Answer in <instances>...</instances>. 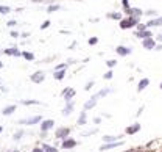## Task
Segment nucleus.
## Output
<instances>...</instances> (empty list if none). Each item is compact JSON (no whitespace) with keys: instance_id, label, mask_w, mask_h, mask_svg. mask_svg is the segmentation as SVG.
<instances>
[{"instance_id":"1","label":"nucleus","mask_w":162,"mask_h":152,"mask_svg":"<svg viewBox=\"0 0 162 152\" xmlns=\"http://www.w3.org/2000/svg\"><path fill=\"white\" fill-rule=\"evenodd\" d=\"M44 119L41 114H34V116H30V118H25V119H20L19 124L20 126H34V124H41Z\"/></svg>"},{"instance_id":"2","label":"nucleus","mask_w":162,"mask_h":152,"mask_svg":"<svg viewBox=\"0 0 162 152\" xmlns=\"http://www.w3.org/2000/svg\"><path fill=\"white\" fill-rule=\"evenodd\" d=\"M30 80H31V83H36V85L44 83V80H45V72H44V71H36V72H33L30 75Z\"/></svg>"},{"instance_id":"3","label":"nucleus","mask_w":162,"mask_h":152,"mask_svg":"<svg viewBox=\"0 0 162 152\" xmlns=\"http://www.w3.org/2000/svg\"><path fill=\"white\" fill-rule=\"evenodd\" d=\"M70 132H72L70 127H58L55 132V138L56 140H66V138H69Z\"/></svg>"},{"instance_id":"4","label":"nucleus","mask_w":162,"mask_h":152,"mask_svg":"<svg viewBox=\"0 0 162 152\" xmlns=\"http://www.w3.org/2000/svg\"><path fill=\"white\" fill-rule=\"evenodd\" d=\"M134 25H137V19L136 17H128V19H122L120 21V28H123V30H126V28H131V27H134Z\"/></svg>"},{"instance_id":"5","label":"nucleus","mask_w":162,"mask_h":152,"mask_svg":"<svg viewBox=\"0 0 162 152\" xmlns=\"http://www.w3.org/2000/svg\"><path fill=\"white\" fill-rule=\"evenodd\" d=\"M76 144H78V141L76 140H73V138H66V140H62V149H73V147H76Z\"/></svg>"},{"instance_id":"6","label":"nucleus","mask_w":162,"mask_h":152,"mask_svg":"<svg viewBox=\"0 0 162 152\" xmlns=\"http://www.w3.org/2000/svg\"><path fill=\"white\" fill-rule=\"evenodd\" d=\"M75 94H76V91H75L73 88H64V91H62V97L66 99V102H69V101L73 99Z\"/></svg>"},{"instance_id":"7","label":"nucleus","mask_w":162,"mask_h":152,"mask_svg":"<svg viewBox=\"0 0 162 152\" xmlns=\"http://www.w3.org/2000/svg\"><path fill=\"white\" fill-rule=\"evenodd\" d=\"M3 53H5V55H8V57H17V58L22 57V52L17 47H8V49L3 50Z\"/></svg>"},{"instance_id":"8","label":"nucleus","mask_w":162,"mask_h":152,"mask_svg":"<svg viewBox=\"0 0 162 152\" xmlns=\"http://www.w3.org/2000/svg\"><path fill=\"white\" fill-rule=\"evenodd\" d=\"M51 127H55V121L53 119H44L41 122V132H48Z\"/></svg>"},{"instance_id":"9","label":"nucleus","mask_w":162,"mask_h":152,"mask_svg":"<svg viewBox=\"0 0 162 152\" xmlns=\"http://www.w3.org/2000/svg\"><path fill=\"white\" fill-rule=\"evenodd\" d=\"M123 140L122 141H115V143H104V144H101L100 146V150L103 152V150H109V149H114V147H117V146H122L123 144Z\"/></svg>"},{"instance_id":"10","label":"nucleus","mask_w":162,"mask_h":152,"mask_svg":"<svg viewBox=\"0 0 162 152\" xmlns=\"http://www.w3.org/2000/svg\"><path fill=\"white\" fill-rule=\"evenodd\" d=\"M140 124L139 122H134V124H131V126H128L126 127V130H125V133H126V135H134V133H137L139 130H140Z\"/></svg>"},{"instance_id":"11","label":"nucleus","mask_w":162,"mask_h":152,"mask_svg":"<svg viewBox=\"0 0 162 152\" xmlns=\"http://www.w3.org/2000/svg\"><path fill=\"white\" fill-rule=\"evenodd\" d=\"M73 108H75V102H73V101L66 102V107L62 108V116H69L72 111H73Z\"/></svg>"},{"instance_id":"12","label":"nucleus","mask_w":162,"mask_h":152,"mask_svg":"<svg viewBox=\"0 0 162 152\" xmlns=\"http://www.w3.org/2000/svg\"><path fill=\"white\" fill-rule=\"evenodd\" d=\"M142 46H143V49L151 50V49H154V47H156V39H153V38L143 39V41H142Z\"/></svg>"},{"instance_id":"13","label":"nucleus","mask_w":162,"mask_h":152,"mask_svg":"<svg viewBox=\"0 0 162 152\" xmlns=\"http://www.w3.org/2000/svg\"><path fill=\"white\" fill-rule=\"evenodd\" d=\"M97 99H98V97H97V94H95V96H92L91 99H89V101L84 104V111H87V110H92L94 107L97 105Z\"/></svg>"},{"instance_id":"14","label":"nucleus","mask_w":162,"mask_h":152,"mask_svg":"<svg viewBox=\"0 0 162 152\" xmlns=\"http://www.w3.org/2000/svg\"><path fill=\"white\" fill-rule=\"evenodd\" d=\"M122 140V135H104L103 137V143H115Z\"/></svg>"},{"instance_id":"15","label":"nucleus","mask_w":162,"mask_h":152,"mask_svg":"<svg viewBox=\"0 0 162 152\" xmlns=\"http://www.w3.org/2000/svg\"><path fill=\"white\" fill-rule=\"evenodd\" d=\"M115 52H117V53H119V55H120V57H126V55H128V53H131L132 50H131L129 47H123V46H119V47H117V49H115Z\"/></svg>"},{"instance_id":"16","label":"nucleus","mask_w":162,"mask_h":152,"mask_svg":"<svg viewBox=\"0 0 162 152\" xmlns=\"http://www.w3.org/2000/svg\"><path fill=\"white\" fill-rule=\"evenodd\" d=\"M16 108H17L16 105H6L5 108L2 110V114H3V116H11V114L16 111Z\"/></svg>"},{"instance_id":"17","label":"nucleus","mask_w":162,"mask_h":152,"mask_svg":"<svg viewBox=\"0 0 162 152\" xmlns=\"http://www.w3.org/2000/svg\"><path fill=\"white\" fill-rule=\"evenodd\" d=\"M128 13L131 14V17H136V19H139V17L143 14V11L140 10V8H129Z\"/></svg>"},{"instance_id":"18","label":"nucleus","mask_w":162,"mask_h":152,"mask_svg":"<svg viewBox=\"0 0 162 152\" xmlns=\"http://www.w3.org/2000/svg\"><path fill=\"white\" fill-rule=\"evenodd\" d=\"M136 36L142 38V41H143V39L153 38V35H151V31H148V30H143V31H136Z\"/></svg>"},{"instance_id":"19","label":"nucleus","mask_w":162,"mask_h":152,"mask_svg":"<svg viewBox=\"0 0 162 152\" xmlns=\"http://www.w3.org/2000/svg\"><path fill=\"white\" fill-rule=\"evenodd\" d=\"M148 85H150V80H148V78H142L140 82H139V85H137V91H139V93H142Z\"/></svg>"},{"instance_id":"20","label":"nucleus","mask_w":162,"mask_h":152,"mask_svg":"<svg viewBox=\"0 0 162 152\" xmlns=\"http://www.w3.org/2000/svg\"><path fill=\"white\" fill-rule=\"evenodd\" d=\"M78 126H86V124H87V113L86 111H83V113H81L79 116H78Z\"/></svg>"},{"instance_id":"21","label":"nucleus","mask_w":162,"mask_h":152,"mask_svg":"<svg viewBox=\"0 0 162 152\" xmlns=\"http://www.w3.org/2000/svg\"><path fill=\"white\" fill-rule=\"evenodd\" d=\"M23 135H25V130H23V129L16 130V132H14V135H13V141H20Z\"/></svg>"},{"instance_id":"22","label":"nucleus","mask_w":162,"mask_h":152,"mask_svg":"<svg viewBox=\"0 0 162 152\" xmlns=\"http://www.w3.org/2000/svg\"><path fill=\"white\" fill-rule=\"evenodd\" d=\"M20 104H22V105H26V107H30V105H41L42 102L36 101V99H23V101H20Z\"/></svg>"},{"instance_id":"23","label":"nucleus","mask_w":162,"mask_h":152,"mask_svg":"<svg viewBox=\"0 0 162 152\" xmlns=\"http://www.w3.org/2000/svg\"><path fill=\"white\" fill-rule=\"evenodd\" d=\"M41 147L44 149V152H58V147L56 146H50V144H47V143H42Z\"/></svg>"},{"instance_id":"24","label":"nucleus","mask_w":162,"mask_h":152,"mask_svg":"<svg viewBox=\"0 0 162 152\" xmlns=\"http://www.w3.org/2000/svg\"><path fill=\"white\" fill-rule=\"evenodd\" d=\"M53 77H55V80L61 82V80L66 77V69H64V71H55V74H53Z\"/></svg>"},{"instance_id":"25","label":"nucleus","mask_w":162,"mask_h":152,"mask_svg":"<svg viewBox=\"0 0 162 152\" xmlns=\"http://www.w3.org/2000/svg\"><path fill=\"white\" fill-rule=\"evenodd\" d=\"M159 25H162V17H157V19H151V21L147 24V27H159Z\"/></svg>"},{"instance_id":"26","label":"nucleus","mask_w":162,"mask_h":152,"mask_svg":"<svg viewBox=\"0 0 162 152\" xmlns=\"http://www.w3.org/2000/svg\"><path fill=\"white\" fill-rule=\"evenodd\" d=\"M109 93H111V88H103L101 91L97 93V97H104V96H107Z\"/></svg>"},{"instance_id":"27","label":"nucleus","mask_w":162,"mask_h":152,"mask_svg":"<svg viewBox=\"0 0 162 152\" xmlns=\"http://www.w3.org/2000/svg\"><path fill=\"white\" fill-rule=\"evenodd\" d=\"M22 57H23L26 61H33V60H34V55H33V53H31V52H26V50L22 52Z\"/></svg>"},{"instance_id":"28","label":"nucleus","mask_w":162,"mask_h":152,"mask_svg":"<svg viewBox=\"0 0 162 152\" xmlns=\"http://www.w3.org/2000/svg\"><path fill=\"white\" fill-rule=\"evenodd\" d=\"M10 11H11V8H10V6H5V5L0 6V14H8Z\"/></svg>"},{"instance_id":"29","label":"nucleus","mask_w":162,"mask_h":152,"mask_svg":"<svg viewBox=\"0 0 162 152\" xmlns=\"http://www.w3.org/2000/svg\"><path fill=\"white\" fill-rule=\"evenodd\" d=\"M97 132H98V127H95V129H91V130H87V132H83V137L94 135V133H97Z\"/></svg>"},{"instance_id":"30","label":"nucleus","mask_w":162,"mask_h":152,"mask_svg":"<svg viewBox=\"0 0 162 152\" xmlns=\"http://www.w3.org/2000/svg\"><path fill=\"white\" fill-rule=\"evenodd\" d=\"M59 8H61L59 5H50V6L47 8V11H48V13H55V11L59 10Z\"/></svg>"},{"instance_id":"31","label":"nucleus","mask_w":162,"mask_h":152,"mask_svg":"<svg viewBox=\"0 0 162 152\" xmlns=\"http://www.w3.org/2000/svg\"><path fill=\"white\" fill-rule=\"evenodd\" d=\"M107 17H111V19H119V21H122L120 13H111V14H107Z\"/></svg>"},{"instance_id":"32","label":"nucleus","mask_w":162,"mask_h":152,"mask_svg":"<svg viewBox=\"0 0 162 152\" xmlns=\"http://www.w3.org/2000/svg\"><path fill=\"white\" fill-rule=\"evenodd\" d=\"M67 68V63H61V64H58L56 68H55V71H64Z\"/></svg>"},{"instance_id":"33","label":"nucleus","mask_w":162,"mask_h":152,"mask_svg":"<svg viewBox=\"0 0 162 152\" xmlns=\"http://www.w3.org/2000/svg\"><path fill=\"white\" fill-rule=\"evenodd\" d=\"M106 64H107V68H111V69H112V68L117 64V61H115V60H109V61H106Z\"/></svg>"},{"instance_id":"34","label":"nucleus","mask_w":162,"mask_h":152,"mask_svg":"<svg viewBox=\"0 0 162 152\" xmlns=\"http://www.w3.org/2000/svg\"><path fill=\"white\" fill-rule=\"evenodd\" d=\"M48 27H50V21H45V22H42L41 30H45V28H48Z\"/></svg>"},{"instance_id":"35","label":"nucleus","mask_w":162,"mask_h":152,"mask_svg":"<svg viewBox=\"0 0 162 152\" xmlns=\"http://www.w3.org/2000/svg\"><path fill=\"white\" fill-rule=\"evenodd\" d=\"M97 42H98V38H97V36H94V38L89 39V44H91V46H95Z\"/></svg>"},{"instance_id":"36","label":"nucleus","mask_w":162,"mask_h":152,"mask_svg":"<svg viewBox=\"0 0 162 152\" xmlns=\"http://www.w3.org/2000/svg\"><path fill=\"white\" fill-rule=\"evenodd\" d=\"M137 28H139V31H143V30H147V25H143V24H137Z\"/></svg>"},{"instance_id":"37","label":"nucleus","mask_w":162,"mask_h":152,"mask_svg":"<svg viewBox=\"0 0 162 152\" xmlns=\"http://www.w3.org/2000/svg\"><path fill=\"white\" fill-rule=\"evenodd\" d=\"M16 24H17V21H14V19H13V21H8V22H6V27H14Z\"/></svg>"},{"instance_id":"38","label":"nucleus","mask_w":162,"mask_h":152,"mask_svg":"<svg viewBox=\"0 0 162 152\" xmlns=\"http://www.w3.org/2000/svg\"><path fill=\"white\" fill-rule=\"evenodd\" d=\"M128 2H129V0H123L122 3H123V6H125V10H128V11H129V3H128Z\"/></svg>"},{"instance_id":"39","label":"nucleus","mask_w":162,"mask_h":152,"mask_svg":"<svg viewBox=\"0 0 162 152\" xmlns=\"http://www.w3.org/2000/svg\"><path fill=\"white\" fill-rule=\"evenodd\" d=\"M147 16H157V11H154V10H150V11H147Z\"/></svg>"},{"instance_id":"40","label":"nucleus","mask_w":162,"mask_h":152,"mask_svg":"<svg viewBox=\"0 0 162 152\" xmlns=\"http://www.w3.org/2000/svg\"><path fill=\"white\" fill-rule=\"evenodd\" d=\"M31 152H44V149L41 147V146H36V147H33V150Z\"/></svg>"},{"instance_id":"41","label":"nucleus","mask_w":162,"mask_h":152,"mask_svg":"<svg viewBox=\"0 0 162 152\" xmlns=\"http://www.w3.org/2000/svg\"><path fill=\"white\" fill-rule=\"evenodd\" d=\"M92 85H94V82H92V80H91V82H87V83H86L84 89H91V88H92Z\"/></svg>"},{"instance_id":"42","label":"nucleus","mask_w":162,"mask_h":152,"mask_svg":"<svg viewBox=\"0 0 162 152\" xmlns=\"http://www.w3.org/2000/svg\"><path fill=\"white\" fill-rule=\"evenodd\" d=\"M104 78H106V80L112 78V72H111V71H109V72H106V74H104Z\"/></svg>"},{"instance_id":"43","label":"nucleus","mask_w":162,"mask_h":152,"mask_svg":"<svg viewBox=\"0 0 162 152\" xmlns=\"http://www.w3.org/2000/svg\"><path fill=\"white\" fill-rule=\"evenodd\" d=\"M10 35H11L13 38H19V33H17V31H14V30H13V31H11Z\"/></svg>"},{"instance_id":"44","label":"nucleus","mask_w":162,"mask_h":152,"mask_svg":"<svg viewBox=\"0 0 162 152\" xmlns=\"http://www.w3.org/2000/svg\"><path fill=\"white\" fill-rule=\"evenodd\" d=\"M28 36H30L28 31H23V33H22V38H28Z\"/></svg>"},{"instance_id":"45","label":"nucleus","mask_w":162,"mask_h":152,"mask_svg":"<svg viewBox=\"0 0 162 152\" xmlns=\"http://www.w3.org/2000/svg\"><path fill=\"white\" fill-rule=\"evenodd\" d=\"M94 122H95V124H100V122H101V118H94Z\"/></svg>"},{"instance_id":"46","label":"nucleus","mask_w":162,"mask_h":152,"mask_svg":"<svg viewBox=\"0 0 162 152\" xmlns=\"http://www.w3.org/2000/svg\"><path fill=\"white\" fill-rule=\"evenodd\" d=\"M142 111H143V107H140V108L137 110V114H136V116H140V113H142Z\"/></svg>"},{"instance_id":"47","label":"nucleus","mask_w":162,"mask_h":152,"mask_svg":"<svg viewBox=\"0 0 162 152\" xmlns=\"http://www.w3.org/2000/svg\"><path fill=\"white\" fill-rule=\"evenodd\" d=\"M156 41H160V42H162V35H157V36H156Z\"/></svg>"},{"instance_id":"48","label":"nucleus","mask_w":162,"mask_h":152,"mask_svg":"<svg viewBox=\"0 0 162 152\" xmlns=\"http://www.w3.org/2000/svg\"><path fill=\"white\" fill-rule=\"evenodd\" d=\"M31 2H36V3H39V2H47V0H31Z\"/></svg>"},{"instance_id":"49","label":"nucleus","mask_w":162,"mask_h":152,"mask_svg":"<svg viewBox=\"0 0 162 152\" xmlns=\"http://www.w3.org/2000/svg\"><path fill=\"white\" fill-rule=\"evenodd\" d=\"M126 152H140L139 149H132V150H126Z\"/></svg>"},{"instance_id":"50","label":"nucleus","mask_w":162,"mask_h":152,"mask_svg":"<svg viewBox=\"0 0 162 152\" xmlns=\"http://www.w3.org/2000/svg\"><path fill=\"white\" fill-rule=\"evenodd\" d=\"M156 50H162V44L160 46H156Z\"/></svg>"},{"instance_id":"51","label":"nucleus","mask_w":162,"mask_h":152,"mask_svg":"<svg viewBox=\"0 0 162 152\" xmlns=\"http://www.w3.org/2000/svg\"><path fill=\"white\" fill-rule=\"evenodd\" d=\"M6 152H19L17 149H11V150H6Z\"/></svg>"},{"instance_id":"52","label":"nucleus","mask_w":162,"mask_h":152,"mask_svg":"<svg viewBox=\"0 0 162 152\" xmlns=\"http://www.w3.org/2000/svg\"><path fill=\"white\" fill-rule=\"evenodd\" d=\"M3 68V63H2V61H0V69H2Z\"/></svg>"},{"instance_id":"53","label":"nucleus","mask_w":162,"mask_h":152,"mask_svg":"<svg viewBox=\"0 0 162 152\" xmlns=\"http://www.w3.org/2000/svg\"><path fill=\"white\" fill-rule=\"evenodd\" d=\"M2 132H3V127H2V126H0V133H2Z\"/></svg>"},{"instance_id":"54","label":"nucleus","mask_w":162,"mask_h":152,"mask_svg":"<svg viewBox=\"0 0 162 152\" xmlns=\"http://www.w3.org/2000/svg\"><path fill=\"white\" fill-rule=\"evenodd\" d=\"M160 89H162V83H160Z\"/></svg>"}]
</instances>
